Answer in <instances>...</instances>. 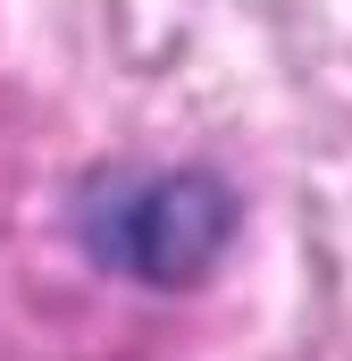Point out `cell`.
Listing matches in <instances>:
<instances>
[{
  "mask_svg": "<svg viewBox=\"0 0 352 361\" xmlns=\"http://www.w3.org/2000/svg\"><path fill=\"white\" fill-rule=\"evenodd\" d=\"M244 227V193L218 177V169H160V160H126L109 177L84 185L76 202V244H84L92 269L126 277V286H201V277L227 261Z\"/></svg>",
  "mask_w": 352,
  "mask_h": 361,
  "instance_id": "6da1fadb",
  "label": "cell"
}]
</instances>
